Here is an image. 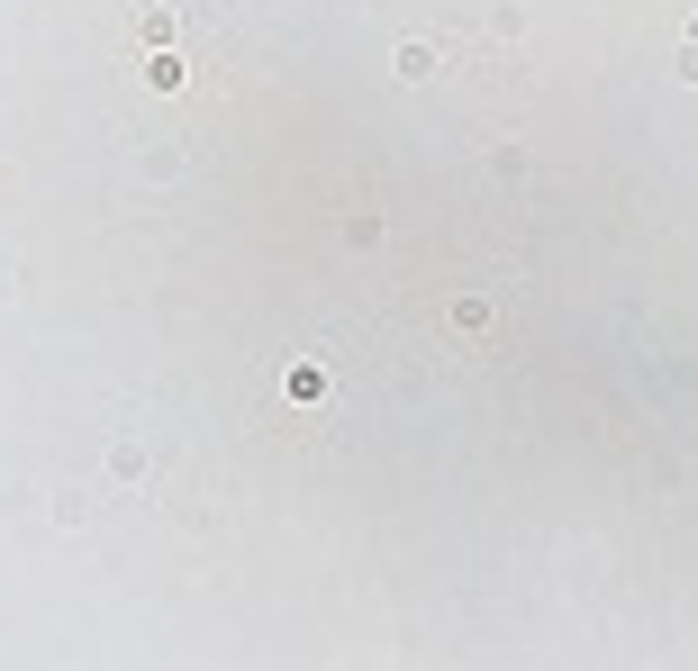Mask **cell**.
Returning <instances> with one entry per match:
<instances>
[{
	"instance_id": "cell-1",
	"label": "cell",
	"mask_w": 698,
	"mask_h": 671,
	"mask_svg": "<svg viewBox=\"0 0 698 671\" xmlns=\"http://www.w3.org/2000/svg\"><path fill=\"white\" fill-rule=\"evenodd\" d=\"M454 327H462V336H481V327H490V300H481V291H472V300H454Z\"/></svg>"
}]
</instances>
